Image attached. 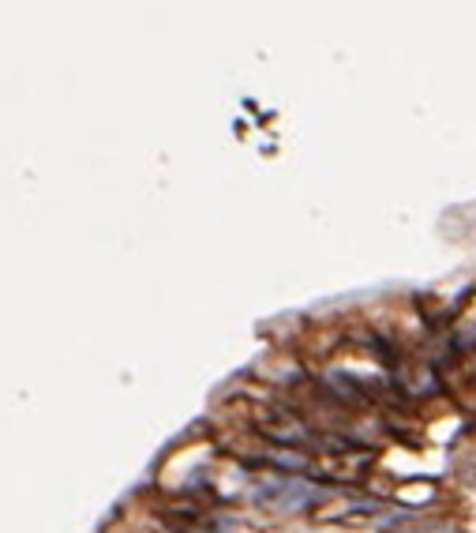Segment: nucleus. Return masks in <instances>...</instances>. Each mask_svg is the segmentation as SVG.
I'll return each instance as SVG.
<instances>
[{
  "label": "nucleus",
  "instance_id": "nucleus-1",
  "mask_svg": "<svg viewBox=\"0 0 476 533\" xmlns=\"http://www.w3.org/2000/svg\"><path fill=\"white\" fill-rule=\"evenodd\" d=\"M251 428L263 440L278 444V447H323L319 440V428H315L300 410L293 405H278V402H263V405H251Z\"/></svg>",
  "mask_w": 476,
  "mask_h": 533
},
{
  "label": "nucleus",
  "instance_id": "nucleus-2",
  "mask_svg": "<svg viewBox=\"0 0 476 533\" xmlns=\"http://www.w3.org/2000/svg\"><path fill=\"white\" fill-rule=\"evenodd\" d=\"M383 533H454V526L428 522V518H394L383 526Z\"/></svg>",
  "mask_w": 476,
  "mask_h": 533
}]
</instances>
